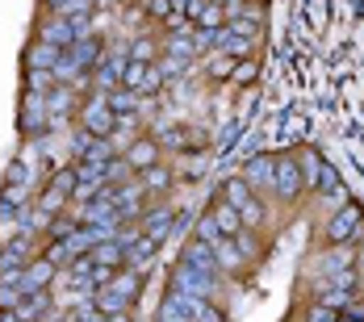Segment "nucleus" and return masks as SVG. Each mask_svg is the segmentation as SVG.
I'll return each instance as SVG.
<instances>
[{
	"label": "nucleus",
	"instance_id": "obj_2",
	"mask_svg": "<svg viewBox=\"0 0 364 322\" xmlns=\"http://www.w3.org/2000/svg\"><path fill=\"white\" fill-rule=\"evenodd\" d=\"M356 230H360V205H339V214L327 222V243H348V239H356Z\"/></svg>",
	"mask_w": 364,
	"mask_h": 322
},
{
	"label": "nucleus",
	"instance_id": "obj_22",
	"mask_svg": "<svg viewBox=\"0 0 364 322\" xmlns=\"http://www.w3.org/2000/svg\"><path fill=\"white\" fill-rule=\"evenodd\" d=\"M210 218L218 222V230L226 235V239H239V235H243V218H239V210H235V205H226V201H222Z\"/></svg>",
	"mask_w": 364,
	"mask_h": 322
},
{
	"label": "nucleus",
	"instance_id": "obj_55",
	"mask_svg": "<svg viewBox=\"0 0 364 322\" xmlns=\"http://www.w3.org/2000/svg\"><path fill=\"white\" fill-rule=\"evenodd\" d=\"M205 4H210V0H184V9H188V17H193V21H201Z\"/></svg>",
	"mask_w": 364,
	"mask_h": 322
},
{
	"label": "nucleus",
	"instance_id": "obj_11",
	"mask_svg": "<svg viewBox=\"0 0 364 322\" xmlns=\"http://www.w3.org/2000/svg\"><path fill=\"white\" fill-rule=\"evenodd\" d=\"M243 180L252 184V188H272V180H277V159H268V155H255L247 159V172Z\"/></svg>",
	"mask_w": 364,
	"mask_h": 322
},
{
	"label": "nucleus",
	"instance_id": "obj_36",
	"mask_svg": "<svg viewBox=\"0 0 364 322\" xmlns=\"http://www.w3.org/2000/svg\"><path fill=\"white\" fill-rule=\"evenodd\" d=\"M26 84H30V92H50V88H55V75L30 68V72H26Z\"/></svg>",
	"mask_w": 364,
	"mask_h": 322
},
{
	"label": "nucleus",
	"instance_id": "obj_12",
	"mask_svg": "<svg viewBox=\"0 0 364 322\" xmlns=\"http://www.w3.org/2000/svg\"><path fill=\"white\" fill-rule=\"evenodd\" d=\"M155 251H159V243H155V239H146V235H139V239L126 247V259H122V268H134V272H143L146 264L155 259Z\"/></svg>",
	"mask_w": 364,
	"mask_h": 322
},
{
	"label": "nucleus",
	"instance_id": "obj_25",
	"mask_svg": "<svg viewBox=\"0 0 364 322\" xmlns=\"http://www.w3.org/2000/svg\"><path fill=\"white\" fill-rule=\"evenodd\" d=\"M222 201H226V205H235V210H243V205L252 201V184H247L243 176L226 180V184H222Z\"/></svg>",
	"mask_w": 364,
	"mask_h": 322
},
{
	"label": "nucleus",
	"instance_id": "obj_3",
	"mask_svg": "<svg viewBox=\"0 0 364 322\" xmlns=\"http://www.w3.org/2000/svg\"><path fill=\"white\" fill-rule=\"evenodd\" d=\"M181 264H184V268H193V272H201V277H214V272H218V259H214V247H210L205 239H188V243H184Z\"/></svg>",
	"mask_w": 364,
	"mask_h": 322
},
{
	"label": "nucleus",
	"instance_id": "obj_39",
	"mask_svg": "<svg viewBox=\"0 0 364 322\" xmlns=\"http://www.w3.org/2000/svg\"><path fill=\"white\" fill-rule=\"evenodd\" d=\"M193 322H226V314H222L214 301H201V306L193 310Z\"/></svg>",
	"mask_w": 364,
	"mask_h": 322
},
{
	"label": "nucleus",
	"instance_id": "obj_27",
	"mask_svg": "<svg viewBox=\"0 0 364 322\" xmlns=\"http://www.w3.org/2000/svg\"><path fill=\"white\" fill-rule=\"evenodd\" d=\"M59 55H63L59 46H50V42H38L34 50H30V68H34V72H50V68L59 63Z\"/></svg>",
	"mask_w": 364,
	"mask_h": 322
},
{
	"label": "nucleus",
	"instance_id": "obj_19",
	"mask_svg": "<svg viewBox=\"0 0 364 322\" xmlns=\"http://www.w3.org/2000/svg\"><path fill=\"white\" fill-rule=\"evenodd\" d=\"M105 105L113 109V117H134V113H139V92L113 88V92H105Z\"/></svg>",
	"mask_w": 364,
	"mask_h": 322
},
{
	"label": "nucleus",
	"instance_id": "obj_33",
	"mask_svg": "<svg viewBox=\"0 0 364 322\" xmlns=\"http://www.w3.org/2000/svg\"><path fill=\"white\" fill-rule=\"evenodd\" d=\"M143 75H146V63H126V72H122V88H130V92H139L143 88Z\"/></svg>",
	"mask_w": 364,
	"mask_h": 322
},
{
	"label": "nucleus",
	"instance_id": "obj_8",
	"mask_svg": "<svg viewBox=\"0 0 364 322\" xmlns=\"http://www.w3.org/2000/svg\"><path fill=\"white\" fill-rule=\"evenodd\" d=\"M26 259H30V235L9 239V243L0 247V277H4V272H21Z\"/></svg>",
	"mask_w": 364,
	"mask_h": 322
},
{
	"label": "nucleus",
	"instance_id": "obj_16",
	"mask_svg": "<svg viewBox=\"0 0 364 322\" xmlns=\"http://www.w3.org/2000/svg\"><path fill=\"white\" fill-rule=\"evenodd\" d=\"M42 42H50V46H59V50H72L75 30L63 21V17H50V21L42 26Z\"/></svg>",
	"mask_w": 364,
	"mask_h": 322
},
{
	"label": "nucleus",
	"instance_id": "obj_6",
	"mask_svg": "<svg viewBox=\"0 0 364 322\" xmlns=\"http://www.w3.org/2000/svg\"><path fill=\"white\" fill-rule=\"evenodd\" d=\"M272 188H277V197H285V201H293V197L306 188L297 159H277V180H272Z\"/></svg>",
	"mask_w": 364,
	"mask_h": 322
},
{
	"label": "nucleus",
	"instance_id": "obj_38",
	"mask_svg": "<svg viewBox=\"0 0 364 322\" xmlns=\"http://www.w3.org/2000/svg\"><path fill=\"white\" fill-rule=\"evenodd\" d=\"M72 322H105V314H101V310L92 306V297H88V301H80V306H75Z\"/></svg>",
	"mask_w": 364,
	"mask_h": 322
},
{
	"label": "nucleus",
	"instance_id": "obj_58",
	"mask_svg": "<svg viewBox=\"0 0 364 322\" xmlns=\"http://www.w3.org/2000/svg\"><path fill=\"white\" fill-rule=\"evenodd\" d=\"M46 4H50V9H55V13H59V17H63V13H68V0H46Z\"/></svg>",
	"mask_w": 364,
	"mask_h": 322
},
{
	"label": "nucleus",
	"instance_id": "obj_53",
	"mask_svg": "<svg viewBox=\"0 0 364 322\" xmlns=\"http://www.w3.org/2000/svg\"><path fill=\"white\" fill-rule=\"evenodd\" d=\"M26 180H30V172H26V163L17 159V163L9 168V184H21V188H26Z\"/></svg>",
	"mask_w": 364,
	"mask_h": 322
},
{
	"label": "nucleus",
	"instance_id": "obj_44",
	"mask_svg": "<svg viewBox=\"0 0 364 322\" xmlns=\"http://www.w3.org/2000/svg\"><path fill=\"white\" fill-rule=\"evenodd\" d=\"M155 72L164 75V80H176V75H184V59H176V55H168V59H164V63H159Z\"/></svg>",
	"mask_w": 364,
	"mask_h": 322
},
{
	"label": "nucleus",
	"instance_id": "obj_30",
	"mask_svg": "<svg viewBox=\"0 0 364 322\" xmlns=\"http://www.w3.org/2000/svg\"><path fill=\"white\" fill-rule=\"evenodd\" d=\"M84 163H101V168H109V159H113V143L109 139H92V146L80 155Z\"/></svg>",
	"mask_w": 364,
	"mask_h": 322
},
{
	"label": "nucleus",
	"instance_id": "obj_56",
	"mask_svg": "<svg viewBox=\"0 0 364 322\" xmlns=\"http://www.w3.org/2000/svg\"><path fill=\"white\" fill-rule=\"evenodd\" d=\"M151 13L155 17H172V0H151Z\"/></svg>",
	"mask_w": 364,
	"mask_h": 322
},
{
	"label": "nucleus",
	"instance_id": "obj_50",
	"mask_svg": "<svg viewBox=\"0 0 364 322\" xmlns=\"http://www.w3.org/2000/svg\"><path fill=\"white\" fill-rule=\"evenodd\" d=\"M17 301H21V293L9 285H0V310H17Z\"/></svg>",
	"mask_w": 364,
	"mask_h": 322
},
{
	"label": "nucleus",
	"instance_id": "obj_5",
	"mask_svg": "<svg viewBox=\"0 0 364 322\" xmlns=\"http://www.w3.org/2000/svg\"><path fill=\"white\" fill-rule=\"evenodd\" d=\"M46 92H26L21 101V130L26 134H46Z\"/></svg>",
	"mask_w": 364,
	"mask_h": 322
},
{
	"label": "nucleus",
	"instance_id": "obj_34",
	"mask_svg": "<svg viewBox=\"0 0 364 322\" xmlns=\"http://www.w3.org/2000/svg\"><path fill=\"white\" fill-rule=\"evenodd\" d=\"M75 184H80V180H75V168H59V172L50 176V188H59L63 197H72V193H75Z\"/></svg>",
	"mask_w": 364,
	"mask_h": 322
},
{
	"label": "nucleus",
	"instance_id": "obj_52",
	"mask_svg": "<svg viewBox=\"0 0 364 322\" xmlns=\"http://www.w3.org/2000/svg\"><path fill=\"white\" fill-rule=\"evenodd\" d=\"M88 146H92V134H88V130H75V139H72V151H75V159H80V155H84Z\"/></svg>",
	"mask_w": 364,
	"mask_h": 322
},
{
	"label": "nucleus",
	"instance_id": "obj_21",
	"mask_svg": "<svg viewBox=\"0 0 364 322\" xmlns=\"http://www.w3.org/2000/svg\"><path fill=\"white\" fill-rule=\"evenodd\" d=\"M21 210H26V188H21V184H9V188L0 193V222H13Z\"/></svg>",
	"mask_w": 364,
	"mask_h": 322
},
{
	"label": "nucleus",
	"instance_id": "obj_61",
	"mask_svg": "<svg viewBox=\"0 0 364 322\" xmlns=\"http://www.w3.org/2000/svg\"><path fill=\"white\" fill-rule=\"evenodd\" d=\"M335 322H352V318H343V314H339V318H335Z\"/></svg>",
	"mask_w": 364,
	"mask_h": 322
},
{
	"label": "nucleus",
	"instance_id": "obj_41",
	"mask_svg": "<svg viewBox=\"0 0 364 322\" xmlns=\"http://www.w3.org/2000/svg\"><path fill=\"white\" fill-rule=\"evenodd\" d=\"M226 26V17H222L218 4H205V13H201V30H222Z\"/></svg>",
	"mask_w": 364,
	"mask_h": 322
},
{
	"label": "nucleus",
	"instance_id": "obj_10",
	"mask_svg": "<svg viewBox=\"0 0 364 322\" xmlns=\"http://www.w3.org/2000/svg\"><path fill=\"white\" fill-rule=\"evenodd\" d=\"M126 163H130L134 172H146L151 163H159V143H155V139H134L130 151H126Z\"/></svg>",
	"mask_w": 364,
	"mask_h": 322
},
{
	"label": "nucleus",
	"instance_id": "obj_59",
	"mask_svg": "<svg viewBox=\"0 0 364 322\" xmlns=\"http://www.w3.org/2000/svg\"><path fill=\"white\" fill-rule=\"evenodd\" d=\"M0 322H21V318H17L13 310H0Z\"/></svg>",
	"mask_w": 364,
	"mask_h": 322
},
{
	"label": "nucleus",
	"instance_id": "obj_24",
	"mask_svg": "<svg viewBox=\"0 0 364 322\" xmlns=\"http://www.w3.org/2000/svg\"><path fill=\"white\" fill-rule=\"evenodd\" d=\"M297 168H301V184H306V188H318V176H323V168H327V163H323V155L310 146V151L301 155V163H297Z\"/></svg>",
	"mask_w": 364,
	"mask_h": 322
},
{
	"label": "nucleus",
	"instance_id": "obj_29",
	"mask_svg": "<svg viewBox=\"0 0 364 322\" xmlns=\"http://www.w3.org/2000/svg\"><path fill=\"white\" fill-rule=\"evenodd\" d=\"M318 193H323V197H331V201H339V205H343V180H339V172H335V168H323V176H318Z\"/></svg>",
	"mask_w": 364,
	"mask_h": 322
},
{
	"label": "nucleus",
	"instance_id": "obj_31",
	"mask_svg": "<svg viewBox=\"0 0 364 322\" xmlns=\"http://www.w3.org/2000/svg\"><path fill=\"white\" fill-rule=\"evenodd\" d=\"M168 184H172V168H164V163H151L143 172V188H151V193H159Z\"/></svg>",
	"mask_w": 364,
	"mask_h": 322
},
{
	"label": "nucleus",
	"instance_id": "obj_7",
	"mask_svg": "<svg viewBox=\"0 0 364 322\" xmlns=\"http://www.w3.org/2000/svg\"><path fill=\"white\" fill-rule=\"evenodd\" d=\"M68 55L75 59V68H80V72H97V68L105 63V50H101V42H97V38H75Z\"/></svg>",
	"mask_w": 364,
	"mask_h": 322
},
{
	"label": "nucleus",
	"instance_id": "obj_45",
	"mask_svg": "<svg viewBox=\"0 0 364 322\" xmlns=\"http://www.w3.org/2000/svg\"><path fill=\"white\" fill-rule=\"evenodd\" d=\"M239 218H243V226H259V222H264V205H259V201H247V205L239 210Z\"/></svg>",
	"mask_w": 364,
	"mask_h": 322
},
{
	"label": "nucleus",
	"instance_id": "obj_17",
	"mask_svg": "<svg viewBox=\"0 0 364 322\" xmlns=\"http://www.w3.org/2000/svg\"><path fill=\"white\" fill-rule=\"evenodd\" d=\"M105 289H113V293H117V297H126V301H134V297H139V289H143V277H139L134 268H117V272H113V281Z\"/></svg>",
	"mask_w": 364,
	"mask_h": 322
},
{
	"label": "nucleus",
	"instance_id": "obj_28",
	"mask_svg": "<svg viewBox=\"0 0 364 322\" xmlns=\"http://www.w3.org/2000/svg\"><path fill=\"white\" fill-rule=\"evenodd\" d=\"M46 230H50V239H55V243H68L75 230H80V218H63V214H55L50 222H46Z\"/></svg>",
	"mask_w": 364,
	"mask_h": 322
},
{
	"label": "nucleus",
	"instance_id": "obj_47",
	"mask_svg": "<svg viewBox=\"0 0 364 322\" xmlns=\"http://www.w3.org/2000/svg\"><path fill=\"white\" fill-rule=\"evenodd\" d=\"M210 46H218V30H197V34H193V50H197V55L210 50Z\"/></svg>",
	"mask_w": 364,
	"mask_h": 322
},
{
	"label": "nucleus",
	"instance_id": "obj_13",
	"mask_svg": "<svg viewBox=\"0 0 364 322\" xmlns=\"http://www.w3.org/2000/svg\"><path fill=\"white\" fill-rule=\"evenodd\" d=\"M72 105H75V88H72V84H55V88L46 92V117H50V122L68 117Z\"/></svg>",
	"mask_w": 364,
	"mask_h": 322
},
{
	"label": "nucleus",
	"instance_id": "obj_9",
	"mask_svg": "<svg viewBox=\"0 0 364 322\" xmlns=\"http://www.w3.org/2000/svg\"><path fill=\"white\" fill-rule=\"evenodd\" d=\"M172 222H176V214H172L168 205H155V210L143 218V235H146V239H155V243H168Z\"/></svg>",
	"mask_w": 364,
	"mask_h": 322
},
{
	"label": "nucleus",
	"instance_id": "obj_35",
	"mask_svg": "<svg viewBox=\"0 0 364 322\" xmlns=\"http://www.w3.org/2000/svg\"><path fill=\"white\" fill-rule=\"evenodd\" d=\"M46 222H50V218L42 214V210H38V214H30V210H21V214H17V226H21V235H34V230H42Z\"/></svg>",
	"mask_w": 364,
	"mask_h": 322
},
{
	"label": "nucleus",
	"instance_id": "obj_20",
	"mask_svg": "<svg viewBox=\"0 0 364 322\" xmlns=\"http://www.w3.org/2000/svg\"><path fill=\"white\" fill-rule=\"evenodd\" d=\"M88 259H92V264H105V268H122L126 247H122L117 239H105V243H97V247L88 251Z\"/></svg>",
	"mask_w": 364,
	"mask_h": 322
},
{
	"label": "nucleus",
	"instance_id": "obj_42",
	"mask_svg": "<svg viewBox=\"0 0 364 322\" xmlns=\"http://www.w3.org/2000/svg\"><path fill=\"white\" fill-rule=\"evenodd\" d=\"M197 239H205V243H218V239H222L218 222H214V218H201V222H197Z\"/></svg>",
	"mask_w": 364,
	"mask_h": 322
},
{
	"label": "nucleus",
	"instance_id": "obj_32",
	"mask_svg": "<svg viewBox=\"0 0 364 322\" xmlns=\"http://www.w3.org/2000/svg\"><path fill=\"white\" fill-rule=\"evenodd\" d=\"M50 75H55V84H75V75H80V68H75V59H72V55L63 50V55H59V63L50 68Z\"/></svg>",
	"mask_w": 364,
	"mask_h": 322
},
{
	"label": "nucleus",
	"instance_id": "obj_37",
	"mask_svg": "<svg viewBox=\"0 0 364 322\" xmlns=\"http://www.w3.org/2000/svg\"><path fill=\"white\" fill-rule=\"evenodd\" d=\"M63 201H68V197H63L59 188H46V193H42V214H46V218H55L59 210H63Z\"/></svg>",
	"mask_w": 364,
	"mask_h": 322
},
{
	"label": "nucleus",
	"instance_id": "obj_51",
	"mask_svg": "<svg viewBox=\"0 0 364 322\" xmlns=\"http://www.w3.org/2000/svg\"><path fill=\"white\" fill-rule=\"evenodd\" d=\"M230 72H235V59H230V55H226V59H214V63H210V75H218V80H226Z\"/></svg>",
	"mask_w": 364,
	"mask_h": 322
},
{
	"label": "nucleus",
	"instance_id": "obj_60",
	"mask_svg": "<svg viewBox=\"0 0 364 322\" xmlns=\"http://www.w3.org/2000/svg\"><path fill=\"white\" fill-rule=\"evenodd\" d=\"M105 322H130V314H109Z\"/></svg>",
	"mask_w": 364,
	"mask_h": 322
},
{
	"label": "nucleus",
	"instance_id": "obj_40",
	"mask_svg": "<svg viewBox=\"0 0 364 322\" xmlns=\"http://www.w3.org/2000/svg\"><path fill=\"white\" fill-rule=\"evenodd\" d=\"M168 50H172L176 59H184V63H188V59L197 55V50H193V38H184V34H176V38H172V42H168Z\"/></svg>",
	"mask_w": 364,
	"mask_h": 322
},
{
	"label": "nucleus",
	"instance_id": "obj_14",
	"mask_svg": "<svg viewBox=\"0 0 364 322\" xmlns=\"http://www.w3.org/2000/svg\"><path fill=\"white\" fill-rule=\"evenodd\" d=\"M126 55H113L105 59L101 68H97V92H113V88H122V72H126Z\"/></svg>",
	"mask_w": 364,
	"mask_h": 322
},
{
	"label": "nucleus",
	"instance_id": "obj_26",
	"mask_svg": "<svg viewBox=\"0 0 364 322\" xmlns=\"http://www.w3.org/2000/svg\"><path fill=\"white\" fill-rule=\"evenodd\" d=\"M318 306H327V310H335V314H343L348 306H352V293L339 285H323L318 289Z\"/></svg>",
	"mask_w": 364,
	"mask_h": 322
},
{
	"label": "nucleus",
	"instance_id": "obj_43",
	"mask_svg": "<svg viewBox=\"0 0 364 322\" xmlns=\"http://www.w3.org/2000/svg\"><path fill=\"white\" fill-rule=\"evenodd\" d=\"M164 88V75L155 72V68H146V75H143V88H139V97H155Z\"/></svg>",
	"mask_w": 364,
	"mask_h": 322
},
{
	"label": "nucleus",
	"instance_id": "obj_4",
	"mask_svg": "<svg viewBox=\"0 0 364 322\" xmlns=\"http://www.w3.org/2000/svg\"><path fill=\"white\" fill-rule=\"evenodd\" d=\"M172 289L176 293H188V297H214V277H201V272H193V268H184L176 264V272H172Z\"/></svg>",
	"mask_w": 364,
	"mask_h": 322
},
{
	"label": "nucleus",
	"instance_id": "obj_54",
	"mask_svg": "<svg viewBox=\"0 0 364 322\" xmlns=\"http://www.w3.org/2000/svg\"><path fill=\"white\" fill-rule=\"evenodd\" d=\"M335 318H339L335 310H327V306H314V310H310V318H306V322H335Z\"/></svg>",
	"mask_w": 364,
	"mask_h": 322
},
{
	"label": "nucleus",
	"instance_id": "obj_23",
	"mask_svg": "<svg viewBox=\"0 0 364 322\" xmlns=\"http://www.w3.org/2000/svg\"><path fill=\"white\" fill-rule=\"evenodd\" d=\"M92 306H97L105 318H109V314H126V310H130V301H126V297H117L113 289H92Z\"/></svg>",
	"mask_w": 364,
	"mask_h": 322
},
{
	"label": "nucleus",
	"instance_id": "obj_1",
	"mask_svg": "<svg viewBox=\"0 0 364 322\" xmlns=\"http://www.w3.org/2000/svg\"><path fill=\"white\" fill-rule=\"evenodd\" d=\"M80 117H84V130H88L92 139H113V130H117V117H113V109L105 105V92L88 97L84 109H80Z\"/></svg>",
	"mask_w": 364,
	"mask_h": 322
},
{
	"label": "nucleus",
	"instance_id": "obj_49",
	"mask_svg": "<svg viewBox=\"0 0 364 322\" xmlns=\"http://www.w3.org/2000/svg\"><path fill=\"white\" fill-rule=\"evenodd\" d=\"M230 75H235L239 84H252L255 75H259V68H255L252 59H239V68H235V72H230Z\"/></svg>",
	"mask_w": 364,
	"mask_h": 322
},
{
	"label": "nucleus",
	"instance_id": "obj_15",
	"mask_svg": "<svg viewBox=\"0 0 364 322\" xmlns=\"http://www.w3.org/2000/svg\"><path fill=\"white\" fill-rule=\"evenodd\" d=\"M46 306H50V297H46V289H38V293H26L21 301H17V318L21 322H42V314H46Z\"/></svg>",
	"mask_w": 364,
	"mask_h": 322
},
{
	"label": "nucleus",
	"instance_id": "obj_46",
	"mask_svg": "<svg viewBox=\"0 0 364 322\" xmlns=\"http://www.w3.org/2000/svg\"><path fill=\"white\" fill-rule=\"evenodd\" d=\"M155 322H193V318L184 314L181 306H172V301H164V306H159V318H155Z\"/></svg>",
	"mask_w": 364,
	"mask_h": 322
},
{
	"label": "nucleus",
	"instance_id": "obj_48",
	"mask_svg": "<svg viewBox=\"0 0 364 322\" xmlns=\"http://www.w3.org/2000/svg\"><path fill=\"white\" fill-rule=\"evenodd\" d=\"M130 59H134V63H151V59H155V46H151L146 38H139V42L130 46Z\"/></svg>",
	"mask_w": 364,
	"mask_h": 322
},
{
	"label": "nucleus",
	"instance_id": "obj_18",
	"mask_svg": "<svg viewBox=\"0 0 364 322\" xmlns=\"http://www.w3.org/2000/svg\"><path fill=\"white\" fill-rule=\"evenodd\" d=\"M210 247H214V259H218V268H226V272L243 268V247H239L235 239H226V235H222L218 243H210Z\"/></svg>",
	"mask_w": 364,
	"mask_h": 322
},
{
	"label": "nucleus",
	"instance_id": "obj_57",
	"mask_svg": "<svg viewBox=\"0 0 364 322\" xmlns=\"http://www.w3.org/2000/svg\"><path fill=\"white\" fill-rule=\"evenodd\" d=\"M343 318H352V322H364V306H348V310H343Z\"/></svg>",
	"mask_w": 364,
	"mask_h": 322
}]
</instances>
